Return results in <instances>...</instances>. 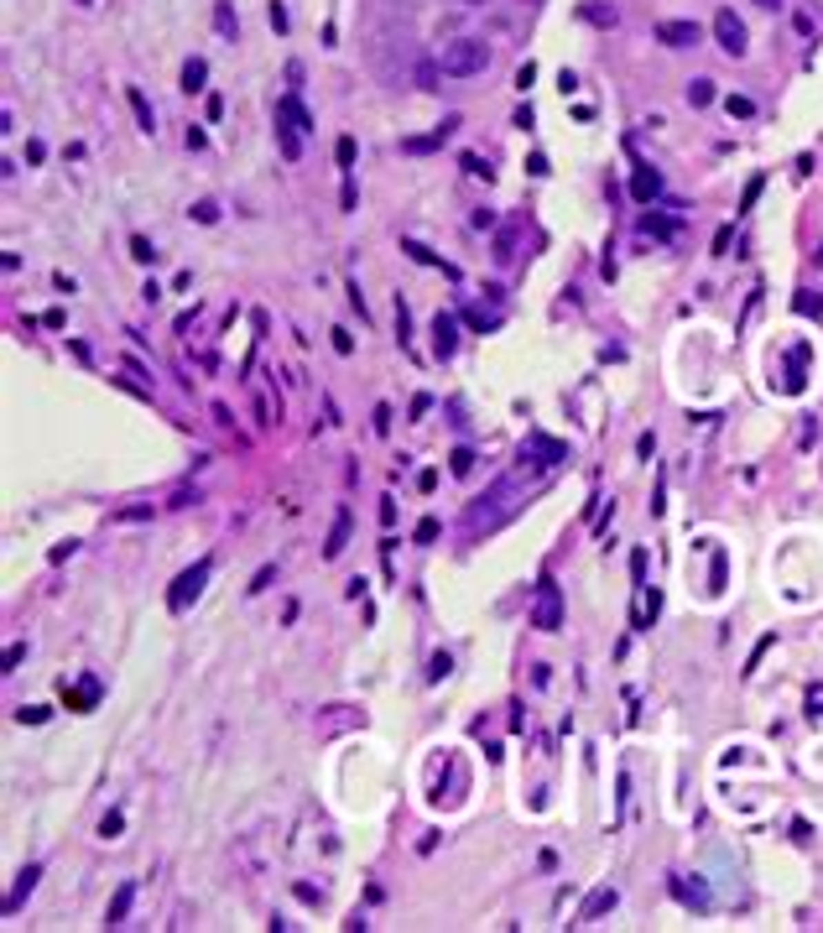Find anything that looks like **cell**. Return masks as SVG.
<instances>
[{
  "label": "cell",
  "mask_w": 823,
  "mask_h": 933,
  "mask_svg": "<svg viewBox=\"0 0 823 933\" xmlns=\"http://www.w3.org/2000/svg\"><path fill=\"white\" fill-rule=\"evenodd\" d=\"M125 99H130V115H136V126H141L146 136H152V130H156V110H152V99H146L141 89H125Z\"/></svg>",
  "instance_id": "13"
},
{
  "label": "cell",
  "mask_w": 823,
  "mask_h": 933,
  "mask_svg": "<svg viewBox=\"0 0 823 933\" xmlns=\"http://www.w3.org/2000/svg\"><path fill=\"white\" fill-rule=\"evenodd\" d=\"M454 350H459V323L448 319V313H438V319H433V354H438V360H448Z\"/></svg>",
  "instance_id": "6"
},
{
  "label": "cell",
  "mask_w": 823,
  "mask_h": 933,
  "mask_svg": "<svg viewBox=\"0 0 823 933\" xmlns=\"http://www.w3.org/2000/svg\"><path fill=\"white\" fill-rule=\"evenodd\" d=\"M376 433H391V407H386V402L376 407Z\"/></svg>",
  "instance_id": "44"
},
{
  "label": "cell",
  "mask_w": 823,
  "mask_h": 933,
  "mask_svg": "<svg viewBox=\"0 0 823 933\" xmlns=\"http://www.w3.org/2000/svg\"><path fill=\"white\" fill-rule=\"evenodd\" d=\"M459 167H464V172H469V177H485V183H490V177H495V172H490V162H485L480 152H464V157H459Z\"/></svg>",
  "instance_id": "22"
},
{
  "label": "cell",
  "mask_w": 823,
  "mask_h": 933,
  "mask_svg": "<svg viewBox=\"0 0 823 933\" xmlns=\"http://www.w3.org/2000/svg\"><path fill=\"white\" fill-rule=\"evenodd\" d=\"M657 193H662V177L651 172V167H636V172H631V199L651 203V199H657Z\"/></svg>",
  "instance_id": "11"
},
{
  "label": "cell",
  "mask_w": 823,
  "mask_h": 933,
  "mask_svg": "<svg viewBox=\"0 0 823 933\" xmlns=\"http://www.w3.org/2000/svg\"><path fill=\"white\" fill-rule=\"evenodd\" d=\"M729 240H735V230L724 225V230H719V235H714V256H729Z\"/></svg>",
  "instance_id": "41"
},
{
  "label": "cell",
  "mask_w": 823,
  "mask_h": 933,
  "mask_svg": "<svg viewBox=\"0 0 823 933\" xmlns=\"http://www.w3.org/2000/svg\"><path fill=\"white\" fill-rule=\"evenodd\" d=\"M641 230H647V235H662V240H667V235H678V219H662V214H641Z\"/></svg>",
  "instance_id": "21"
},
{
  "label": "cell",
  "mask_w": 823,
  "mask_h": 933,
  "mask_svg": "<svg viewBox=\"0 0 823 933\" xmlns=\"http://www.w3.org/2000/svg\"><path fill=\"white\" fill-rule=\"evenodd\" d=\"M329 339H334V350H339V354H354V339H349V329H334Z\"/></svg>",
  "instance_id": "36"
},
{
  "label": "cell",
  "mask_w": 823,
  "mask_h": 933,
  "mask_svg": "<svg viewBox=\"0 0 823 933\" xmlns=\"http://www.w3.org/2000/svg\"><path fill=\"white\" fill-rule=\"evenodd\" d=\"M401 250H407V256H412V261H423V266H443V277H459V266H448V261H443V256H438V250H427V245H423V240H412V235H401Z\"/></svg>",
  "instance_id": "9"
},
{
  "label": "cell",
  "mask_w": 823,
  "mask_h": 933,
  "mask_svg": "<svg viewBox=\"0 0 823 933\" xmlns=\"http://www.w3.org/2000/svg\"><path fill=\"white\" fill-rule=\"evenodd\" d=\"M761 183H766V177H751V188H745V199H740V214H751V203L761 199Z\"/></svg>",
  "instance_id": "35"
},
{
  "label": "cell",
  "mask_w": 823,
  "mask_h": 933,
  "mask_svg": "<svg viewBox=\"0 0 823 933\" xmlns=\"http://www.w3.org/2000/svg\"><path fill=\"white\" fill-rule=\"evenodd\" d=\"M714 42H719V52H729V58H740L745 42H751V37H745V26H740V16L729 11V6L714 16Z\"/></svg>",
  "instance_id": "4"
},
{
  "label": "cell",
  "mask_w": 823,
  "mask_h": 933,
  "mask_svg": "<svg viewBox=\"0 0 823 933\" xmlns=\"http://www.w3.org/2000/svg\"><path fill=\"white\" fill-rule=\"evenodd\" d=\"M438 68H443L448 79H474V73L490 68V48H485L480 37H459V42H448V48L438 52Z\"/></svg>",
  "instance_id": "1"
},
{
  "label": "cell",
  "mask_w": 823,
  "mask_h": 933,
  "mask_svg": "<svg viewBox=\"0 0 823 933\" xmlns=\"http://www.w3.org/2000/svg\"><path fill=\"white\" fill-rule=\"evenodd\" d=\"M531 79H537V68H531V63H521V73H516V89H531Z\"/></svg>",
  "instance_id": "46"
},
{
  "label": "cell",
  "mask_w": 823,
  "mask_h": 933,
  "mask_svg": "<svg viewBox=\"0 0 823 933\" xmlns=\"http://www.w3.org/2000/svg\"><path fill=\"white\" fill-rule=\"evenodd\" d=\"M354 157H360L354 136H339V141H334V162H339V172H354Z\"/></svg>",
  "instance_id": "20"
},
{
  "label": "cell",
  "mask_w": 823,
  "mask_h": 933,
  "mask_svg": "<svg viewBox=\"0 0 823 933\" xmlns=\"http://www.w3.org/2000/svg\"><path fill=\"white\" fill-rule=\"evenodd\" d=\"M37 876H42V865H26V871L16 876V892L6 897V912H16V907H21V897H26V892L37 886Z\"/></svg>",
  "instance_id": "17"
},
{
  "label": "cell",
  "mask_w": 823,
  "mask_h": 933,
  "mask_svg": "<svg viewBox=\"0 0 823 933\" xmlns=\"http://www.w3.org/2000/svg\"><path fill=\"white\" fill-rule=\"evenodd\" d=\"M464 319H469V323H474V329H495V323H500V319H495V313H480V308H469V313H464Z\"/></svg>",
  "instance_id": "34"
},
{
  "label": "cell",
  "mask_w": 823,
  "mask_h": 933,
  "mask_svg": "<svg viewBox=\"0 0 823 933\" xmlns=\"http://www.w3.org/2000/svg\"><path fill=\"white\" fill-rule=\"evenodd\" d=\"M495 261H500V266H511V261H516V230H506V235L495 240Z\"/></svg>",
  "instance_id": "26"
},
{
  "label": "cell",
  "mask_w": 823,
  "mask_h": 933,
  "mask_svg": "<svg viewBox=\"0 0 823 933\" xmlns=\"http://www.w3.org/2000/svg\"><path fill=\"white\" fill-rule=\"evenodd\" d=\"M63 699H68V709H94V699H99V683H94V678H83V683L73 688V694L63 688Z\"/></svg>",
  "instance_id": "19"
},
{
  "label": "cell",
  "mask_w": 823,
  "mask_h": 933,
  "mask_svg": "<svg viewBox=\"0 0 823 933\" xmlns=\"http://www.w3.org/2000/svg\"><path fill=\"white\" fill-rule=\"evenodd\" d=\"M469 225H474V230H490V225H495V214H490V209H474V214H469Z\"/></svg>",
  "instance_id": "42"
},
{
  "label": "cell",
  "mask_w": 823,
  "mask_h": 933,
  "mask_svg": "<svg viewBox=\"0 0 823 933\" xmlns=\"http://www.w3.org/2000/svg\"><path fill=\"white\" fill-rule=\"evenodd\" d=\"M709 99H714V83H709V79H693V83H688V105H693V110H704Z\"/></svg>",
  "instance_id": "23"
},
{
  "label": "cell",
  "mask_w": 823,
  "mask_h": 933,
  "mask_svg": "<svg viewBox=\"0 0 823 933\" xmlns=\"http://www.w3.org/2000/svg\"><path fill=\"white\" fill-rule=\"evenodd\" d=\"M209 574H214V563H209V558H199V563H193L188 574H177V579H172V594H167V610H172V615H183V610H188V605L203 594Z\"/></svg>",
  "instance_id": "2"
},
{
  "label": "cell",
  "mask_w": 823,
  "mask_h": 933,
  "mask_svg": "<svg viewBox=\"0 0 823 933\" xmlns=\"http://www.w3.org/2000/svg\"><path fill=\"white\" fill-rule=\"evenodd\" d=\"M724 110H729L735 120H751V115H755V99H751V94H729V99H724Z\"/></svg>",
  "instance_id": "25"
},
{
  "label": "cell",
  "mask_w": 823,
  "mask_h": 933,
  "mask_svg": "<svg viewBox=\"0 0 823 933\" xmlns=\"http://www.w3.org/2000/svg\"><path fill=\"white\" fill-rule=\"evenodd\" d=\"M797 313H808V319H823V297L802 292V297H797Z\"/></svg>",
  "instance_id": "29"
},
{
  "label": "cell",
  "mask_w": 823,
  "mask_h": 933,
  "mask_svg": "<svg viewBox=\"0 0 823 933\" xmlns=\"http://www.w3.org/2000/svg\"><path fill=\"white\" fill-rule=\"evenodd\" d=\"M276 141H282V157H287V162H297V157H303V130H297L292 120L282 115V110H276Z\"/></svg>",
  "instance_id": "8"
},
{
  "label": "cell",
  "mask_w": 823,
  "mask_h": 933,
  "mask_svg": "<svg viewBox=\"0 0 823 933\" xmlns=\"http://www.w3.org/2000/svg\"><path fill=\"white\" fill-rule=\"evenodd\" d=\"M203 79H209V63H203V58H188V63H183V94H203Z\"/></svg>",
  "instance_id": "15"
},
{
  "label": "cell",
  "mask_w": 823,
  "mask_h": 933,
  "mask_svg": "<svg viewBox=\"0 0 823 933\" xmlns=\"http://www.w3.org/2000/svg\"><path fill=\"white\" fill-rule=\"evenodd\" d=\"M344 543H349V506H339V516H334L329 537H323V558H339Z\"/></svg>",
  "instance_id": "10"
},
{
  "label": "cell",
  "mask_w": 823,
  "mask_h": 933,
  "mask_svg": "<svg viewBox=\"0 0 823 933\" xmlns=\"http://www.w3.org/2000/svg\"><path fill=\"white\" fill-rule=\"evenodd\" d=\"M417 543H438V521H433V516L417 521Z\"/></svg>",
  "instance_id": "39"
},
{
  "label": "cell",
  "mask_w": 823,
  "mask_h": 933,
  "mask_svg": "<svg viewBox=\"0 0 823 933\" xmlns=\"http://www.w3.org/2000/svg\"><path fill=\"white\" fill-rule=\"evenodd\" d=\"M130 261H141V266H156V250L146 235H130Z\"/></svg>",
  "instance_id": "24"
},
{
  "label": "cell",
  "mask_w": 823,
  "mask_h": 933,
  "mask_svg": "<svg viewBox=\"0 0 823 933\" xmlns=\"http://www.w3.org/2000/svg\"><path fill=\"white\" fill-rule=\"evenodd\" d=\"M130 902H136V881H120V892H115V902H110V928H115V923H125V912H130Z\"/></svg>",
  "instance_id": "18"
},
{
  "label": "cell",
  "mask_w": 823,
  "mask_h": 933,
  "mask_svg": "<svg viewBox=\"0 0 823 933\" xmlns=\"http://www.w3.org/2000/svg\"><path fill=\"white\" fill-rule=\"evenodd\" d=\"M527 172H531V177H547V157L531 152V157H527Z\"/></svg>",
  "instance_id": "40"
},
{
  "label": "cell",
  "mask_w": 823,
  "mask_h": 933,
  "mask_svg": "<svg viewBox=\"0 0 823 933\" xmlns=\"http://www.w3.org/2000/svg\"><path fill=\"white\" fill-rule=\"evenodd\" d=\"M755 6H761V11H776V6H782V0H755Z\"/></svg>",
  "instance_id": "47"
},
{
  "label": "cell",
  "mask_w": 823,
  "mask_h": 933,
  "mask_svg": "<svg viewBox=\"0 0 823 933\" xmlns=\"http://www.w3.org/2000/svg\"><path fill=\"white\" fill-rule=\"evenodd\" d=\"M563 626V590H558L547 574L537 584V605H531V631H558Z\"/></svg>",
  "instance_id": "3"
},
{
  "label": "cell",
  "mask_w": 823,
  "mask_h": 933,
  "mask_svg": "<svg viewBox=\"0 0 823 933\" xmlns=\"http://www.w3.org/2000/svg\"><path fill=\"white\" fill-rule=\"evenodd\" d=\"M48 714H52L48 704H21V709H16V720H21V725H48Z\"/></svg>",
  "instance_id": "27"
},
{
  "label": "cell",
  "mask_w": 823,
  "mask_h": 933,
  "mask_svg": "<svg viewBox=\"0 0 823 933\" xmlns=\"http://www.w3.org/2000/svg\"><path fill=\"white\" fill-rule=\"evenodd\" d=\"M203 110H209V120H219L224 115V94H209V99H203Z\"/></svg>",
  "instance_id": "45"
},
{
  "label": "cell",
  "mask_w": 823,
  "mask_h": 933,
  "mask_svg": "<svg viewBox=\"0 0 823 933\" xmlns=\"http://www.w3.org/2000/svg\"><path fill=\"white\" fill-rule=\"evenodd\" d=\"M271 579H276V563H266V568H261L256 579H250V590H245V594H261V590H266Z\"/></svg>",
  "instance_id": "31"
},
{
  "label": "cell",
  "mask_w": 823,
  "mask_h": 933,
  "mask_svg": "<svg viewBox=\"0 0 823 933\" xmlns=\"http://www.w3.org/2000/svg\"><path fill=\"white\" fill-rule=\"evenodd\" d=\"M214 32L219 37H240V21H235V6H230V0H214Z\"/></svg>",
  "instance_id": "16"
},
{
  "label": "cell",
  "mask_w": 823,
  "mask_h": 933,
  "mask_svg": "<svg viewBox=\"0 0 823 933\" xmlns=\"http://www.w3.org/2000/svg\"><path fill=\"white\" fill-rule=\"evenodd\" d=\"M120 829H125V819H120V814H105V824H99V839H115Z\"/></svg>",
  "instance_id": "33"
},
{
  "label": "cell",
  "mask_w": 823,
  "mask_h": 933,
  "mask_svg": "<svg viewBox=\"0 0 823 933\" xmlns=\"http://www.w3.org/2000/svg\"><path fill=\"white\" fill-rule=\"evenodd\" d=\"M276 110H282V115L292 120L297 130H313V115H307V110H303V99H297V89H287V94H282V105H276Z\"/></svg>",
  "instance_id": "14"
},
{
  "label": "cell",
  "mask_w": 823,
  "mask_h": 933,
  "mask_svg": "<svg viewBox=\"0 0 823 933\" xmlns=\"http://www.w3.org/2000/svg\"><path fill=\"white\" fill-rule=\"evenodd\" d=\"M615 902H620V892H615V886H600V892H594V897H589L584 907H578V923H594L600 912H610Z\"/></svg>",
  "instance_id": "12"
},
{
  "label": "cell",
  "mask_w": 823,
  "mask_h": 933,
  "mask_svg": "<svg viewBox=\"0 0 823 933\" xmlns=\"http://www.w3.org/2000/svg\"><path fill=\"white\" fill-rule=\"evenodd\" d=\"M203 146H209V136H203L199 126H188V152H203Z\"/></svg>",
  "instance_id": "43"
},
{
  "label": "cell",
  "mask_w": 823,
  "mask_h": 933,
  "mask_svg": "<svg viewBox=\"0 0 823 933\" xmlns=\"http://www.w3.org/2000/svg\"><path fill=\"white\" fill-rule=\"evenodd\" d=\"M193 219H199V225H214V219H219V203H214V199H199V203H193Z\"/></svg>",
  "instance_id": "28"
},
{
  "label": "cell",
  "mask_w": 823,
  "mask_h": 933,
  "mask_svg": "<svg viewBox=\"0 0 823 933\" xmlns=\"http://www.w3.org/2000/svg\"><path fill=\"white\" fill-rule=\"evenodd\" d=\"M448 470H454V474H469V470H474V454H469V449H454V459H448Z\"/></svg>",
  "instance_id": "30"
},
{
  "label": "cell",
  "mask_w": 823,
  "mask_h": 933,
  "mask_svg": "<svg viewBox=\"0 0 823 933\" xmlns=\"http://www.w3.org/2000/svg\"><path fill=\"white\" fill-rule=\"evenodd\" d=\"M266 16H271V26H276V37H282V32H287V11H282V0H271V11H266Z\"/></svg>",
  "instance_id": "38"
},
{
  "label": "cell",
  "mask_w": 823,
  "mask_h": 933,
  "mask_svg": "<svg viewBox=\"0 0 823 933\" xmlns=\"http://www.w3.org/2000/svg\"><path fill=\"white\" fill-rule=\"evenodd\" d=\"M454 126H459V115H448L443 126L433 130V136H412V141H401V152H412V157H423V152H438V146H443V136H448Z\"/></svg>",
  "instance_id": "7"
},
{
  "label": "cell",
  "mask_w": 823,
  "mask_h": 933,
  "mask_svg": "<svg viewBox=\"0 0 823 933\" xmlns=\"http://www.w3.org/2000/svg\"><path fill=\"white\" fill-rule=\"evenodd\" d=\"M651 37H657L662 48H698V37H704V32H698L693 21H657V26H651Z\"/></svg>",
  "instance_id": "5"
},
{
  "label": "cell",
  "mask_w": 823,
  "mask_h": 933,
  "mask_svg": "<svg viewBox=\"0 0 823 933\" xmlns=\"http://www.w3.org/2000/svg\"><path fill=\"white\" fill-rule=\"evenodd\" d=\"M152 516V506H125V511H115V521H146Z\"/></svg>",
  "instance_id": "37"
},
{
  "label": "cell",
  "mask_w": 823,
  "mask_h": 933,
  "mask_svg": "<svg viewBox=\"0 0 823 933\" xmlns=\"http://www.w3.org/2000/svg\"><path fill=\"white\" fill-rule=\"evenodd\" d=\"M818 266H823V245H818Z\"/></svg>",
  "instance_id": "48"
},
{
  "label": "cell",
  "mask_w": 823,
  "mask_h": 933,
  "mask_svg": "<svg viewBox=\"0 0 823 933\" xmlns=\"http://www.w3.org/2000/svg\"><path fill=\"white\" fill-rule=\"evenodd\" d=\"M448 668H454V657H448V652H438V657H433V673H427V678H433V683H443Z\"/></svg>",
  "instance_id": "32"
}]
</instances>
